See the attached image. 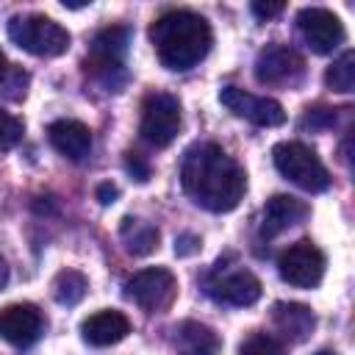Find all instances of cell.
<instances>
[{"instance_id":"obj_19","label":"cell","mask_w":355,"mask_h":355,"mask_svg":"<svg viewBox=\"0 0 355 355\" xmlns=\"http://www.w3.org/2000/svg\"><path fill=\"white\" fill-rule=\"evenodd\" d=\"M119 236H122V244L130 255H150L158 247V227H153L150 222L133 219V216L122 219Z\"/></svg>"},{"instance_id":"obj_18","label":"cell","mask_w":355,"mask_h":355,"mask_svg":"<svg viewBox=\"0 0 355 355\" xmlns=\"http://www.w3.org/2000/svg\"><path fill=\"white\" fill-rule=\"evenodd\" d=\"M175 344H178V355H219V336L202 324V322H183L175 330Z\"/></svg>"},{"instance_id":"obj_30","label":"cell","mask_w":355,"mask_h":355,"mask_svg":"<svg viewBox=\"0 0 355 355\" xmlns=\"http://www.w3.org/2000/svg\"><path fill=\"white\" fill-rule=\"evenodd\" d=\"M6 69H8V64H6V55H3V50H0V83H3V78H6Z\"/></svg>"},{"instance_id":"obj_12","label":"cell","mask_w":355,"mask_h":355,"mask_svg":"<svg viewBox=\"0 0 355 355\" xmlns=\"http://www.w3.org/2000/svg\"><path fill=\"white\" fill-rule=\"evenodd\" d=\"M42 333V313L31 302H14L0 311V338L14 347H28Z\"/></svg>"},{"instance_id":"obj_9","label":"cell","mask_w":355,"mask_h":355,"mask_svg":"<svg viewBox=\"0 0 355 355\" xmlns=\"http://www.w3.org/2000/svg\"><path fill=\"white\" fill-rule=\"evenodd\" d=\"M302 75V55L286 44H266L255 58V78L263 86H297Z\"/></svg>"},{"instance_id":"obj_21","label":"cell","mask_w":355,"mask_h":355,"mask_svg":"<svg viewBox=\"0 0 355 355\" xmlns=\"http://www.w3.org/2000/svg\"><path fill=\"white\" fill-rule=\"evenodd\" d=\"M86 288H89V280L80 272H75V269H64L53 280V297L61 305H78L83 300Z\"/></svg>"},{"instance_id":"obj_26","label":"cell","mask_w":355,"mask_h":355,"mask_svg":"<svg viewBox=\"0 0 355 355\" xmlns=\"http://www.w3.org/2000/svg\"><path fill=\"white\" fill-rule=\"evenodd\" d=\"M280 11H283V3H263V0H255V3H252V14L261 17V19L277 17Z\"/></svg>"},{"instance_id":"obj_1","label":"cell","mask_w":355,"mask_h":355,"mask_svg":"<svg viewBox=\"0 0 355 355\" xmlns=\"http://www.w3.org/2000/svg\"><path fill=\"white\" fill-rule=\"evenodd\" d=\"M180 183L186 194L214 214L233 211L247 189V175L236 158H230L219 144L200 141L191 144L180 164Z\"/></svg>"},{"instance_id":"obj_6","label":"cell","mask_w":355,"mask_h":355,"mask_svg":"<svg viewBox=\"0 0 355 355\" xmlns=\"http://www.w3.org/2000/svg\"><path fill=\"white\" fill-rule=\"evenodd\" d=\"M128 39H130V31L128 28H105V31H100L94 36V42H92V53L86 55V64H83L86 72H92L97 80H103L114 92L119 86L114 80V75H119V80H122Z\"/></svg>"},{"instance_id":"obj_28","label":"cell","mask_w":355,"mask_h":355,"mask_svg":"<svg viewBox=\"0 0 355 355\" xmlns=\"http://www.w3.org/2000/svg\"><path fill=\"white\" fill-rule=\"evenodd\" d=\"M94 194H97L100 205H111V202H116V197H119V189H116L114 183H100Z\"/></svg>"},{"instance_id":"obj_16","label":"cell","mask_w":355,"mask_h":355,"mask_svg":"<svg viewBox=\"0 0 355 355\" xmlns=\"http://www.w3.org/2000/svg\"><path fill=\"white\" fill-rule=\"evenodd\" d=\"M47 139L69 161H83L92 150V130L78 119H55L47 128Z\"/></svg>"},{"instance_id":"obj_31","label":"cell","mask_w":355,"mask_h":355,"mask_svg":"<svg viewBox=\"0 0 355 355\" xmlns=\"http://www.w3.org/2000/svg\"><path fill=\"white\" fill-rule=\"evenodd\" d=\"M316 355H336V352H330V349H322V352H316Z\"/></svg>"},{"instance_id":"obj_23","label":"cell","mask_w":355,"mask_h":355,"mask_svg":"<svg viewBox=\"0 0 355 355\" xmlns=\"http://www.w3.org/2000/svg\"><path fill=\"white\" fill-rule=\"evenodd\" d=\"M239 355H283V347L277 344V338H272L266 333H252L241 344Z\"/></svg>"},{"instance_id":"obj_25","label":"cell","mask_w":355,"mask_h":355,"mask_svg":"<svg viewBox=\"0 0 355 355\" xmlns=\"http://www.w3.org/2000/svg\"><path fill=\"white\" fill-rule=\"evenodd\" d=\"M200 247V239L194 233H180L175 239V255H191Z\"/></svg>"},{"instance_id":"obj_17","label":"cell","mask_w":355,"mask_h":355,"mask_svg":"<svg viewBox=\"0 0 355 355\" xmlns=\"http://www.w3.org/2000/svg\"><path fill=\"white\" fill-rule=\"evenodd\" d=\"M272 319H275V327L288 341H305L316 327L313 311L308 305H302V302H275Z\"/></svg>"},{"instance_id":"obj_11","label":"cell","mask_w":355,"mask_h":355,"mask_svg":"<svg viewBox=\"0 0 355 355\" xmlns=\"http://www.w3.org/2000/svg\"><path fill=\"white\" fill-rule=\"evenodd\" d=\"M297 25H300V33L313 53H322V55L333 53L344 42V25L327 8H316V6L302 8L297 14Z\"/></svg>"},{"instance_id":"obj_5","label":"cell","mask_w":355,"mask_h":355,"mask_svg":"<svg viewBox=\"0 0 355 355\" xmlns=\"http://www.w3.org/2000/svg\"><path fill=\"white\" fill-rule=\"evenodd\" d=\"M180 130V103L175 94L153 92L141 103V125L139 133L153 147H166Z\"/></svg>"},{"instance_id":"obj_2","label":"cell","mask_w":355,"mask_h":355,"mask_svg":"<svg viewBox=\"0 0 355 355\" xmlns=\"http://www.w3.org/2000/svg\"><path fill=\"white\" fill-rule=\"evenodd\" d=\"M150 42L155 47L158 61L166 69L186 72L208 55L214 33H211V25L205 22V17L178 8V11L161 14L150 25Z\"/></svg>"},{"instance_id":"obj_27","label":"cell","mask_w":355,"mask_h":355,"mask_svg":"<svg viewBox=\"0 0 355 355\" xmlns=\"http://www.w3.org/2000/svg\"><path fill=\"white\" fill-rule=\"evenodd\" d=\"M305 125H333V111L330 108H308V114H305Z\"/></svg>"},{"instance_id":"obj_14","label":"cell","mask_w":355,"mask_h":355,"mask_svg":"<svg viewBox=\"0 0 355 355\" xmlns=\"http://www.w3.org/2000/svg\"><path fill=\"white\" fill-rule=\"evenodd\" d=\"M308 216V205L291 194H275L263 205V222H261V236L272 239L294 225H300Z\"/></svg>"},{"instance_id":"obj_20","label":"cell","mask_w":355,"mask_h":355,"mask_svg":"<svg viewBox=\"0 0 355 355\" xmlns=\"http://www.w3.org/2000/svg\"><path fill=\"white\" fill-rule=\"evenodd\" d=\"M324 83H327V89H333V92H338V94H349V92L355 89V53H352V50L341 53V55L327 67Z\"/></svg>"},{"instance_id":"obj_8","label":"cell","mask_w":355,"mask_h":355,"mask_svg":"<svg viewBox=\"0 0 355 355\" xmlns=\"http://www.w3.org/2000/svg\"><path fill=\"white\" fill-rule=\"evenodd\" d=\"M280 277L294 288H316L324 277V255L311 239H300L277 258Z\"/></svg>"},{"instance_id":"obj_7","label":"cell","mask_w":355,"mask_h":355,"mask_svg":"<svg viewBox=\"0 0 355 355\" xmlns=\"http://www.w3.org/2000/svg\"><path fill=\"white\" fill-rule=\"evenodd\" d=\"M125 294L147 313H161L166 311L175 297H178V280L169 269L164 266H153V269H141L139 275H133L125 283Z\"/></svg>"},{"instance_id":"obj_29","label":"cell","mask_w":355,"mask_h":355,"mask_svg":"<svg viewBox=\"0 0 355 355\" xmlns=\"http://www.w3.org/2000/svg\"><path fill=\"white\" fill-rule=\"evenodd\" d=\"M8 283V266H6V261L0 258V288Z\"/></svg>"},{"instance_id":"obj_15","label":"cell","mask_w":355,"mask_h":355,"mask_svg":"<svg viewBox=\"0 0 355 355\" xmlns=\"http://www.w3.org/2000/svg\"><path fill=\"white\" fill-rule=\"evenodd\" d=\"M130 333V322L122 311H97L92 313L83 324H80V336L86 344L92 347H111V344H119L125 336Z\"/></svg>"},{"instance_id":"obj_13","label":"cell","mask_w":355,"mask_h":355,"mask_svg":"<svg viewBox=\"0 0 355 355\" xmlns=\"http://www.w3.org/2000/svg\"><path fill=\"white\" fill-rule=\"evenodd\" d=\"M208 294L216 302L225 305H236V308H247L255 305L261 300V280L252 272H227V275H216L208 280Z\"/></svg>"},{"instance_id":"obj_4","label":"cell","mask_w":355,"mask_h":355,"mask_svg":"<svg viewBox=\"0 0 355 355\" xmlns=\"http://www.w3.org/2000/svg\"><path fill=\"white\" fill-rule=\"evenodd\" d=\"M272 161L277 166V172L291 180L294 186L319 194L330 189V172L324 169V164L319 161V155L302 144V141H280L272 150Z\"/></svg>"},{"instance_id":"obj_3","label":"cell","mask_w":355,"mask_h":355,"mask_svg":"<svg viewBox=\"0 0 355 355\" xmlns=\"http://www.w3.org/2000/svg\"><path fill=\"white\" fill-rule=\"evenodd\" d=\"M8 36L17 47L33 55H61L69 50V33L44 14H17L8 19Z\"/></svg>"},{"instance_id":"obj_10","label":"cell","mask_w":355,"mask_h":355,"mask_svg":"<svg viewBox=\"0 0 355 355\" xmlns=\"http://www.w3.org/2000/svg\"><path fill=\"white\" fill-rule=\"evenodd\" d=\"M219 100L227 111H233L236 116H244L261 128H277L286 122V111L277 100L272 97H258V94H250L239 86H225L219 92Z\"/></svg>"},{"instance_id":"obj_24","label":"cell","mask_w":355,"mask_h":355,"mask_svg":"<svg viewBox=\"0 0 355 355\" xmlns=\"http://www.w3.org/2000/svg\"><path fill=\"white\" fill-rule=\"evenodd\" d=\"M125 169H128V175H133L139 183H147L150 180V164L144 161V155H139V153H125Z\"/></svg>"},{"instance_id":"obj_22","label":"cell","mask_w":355,"mask_h":355,"mask_svg":"<svg viewBox=\"0 0 355 355\" xmlns=\"http://www.w3.org/2000/svg\"><path fill=\"white\" fill-rule=\"evenodd\" d=\"M22 133H25L22 119H17L14 114H8V111L0 108V153L14 150L22 141Z\"/></svg>"}]
</instances>
